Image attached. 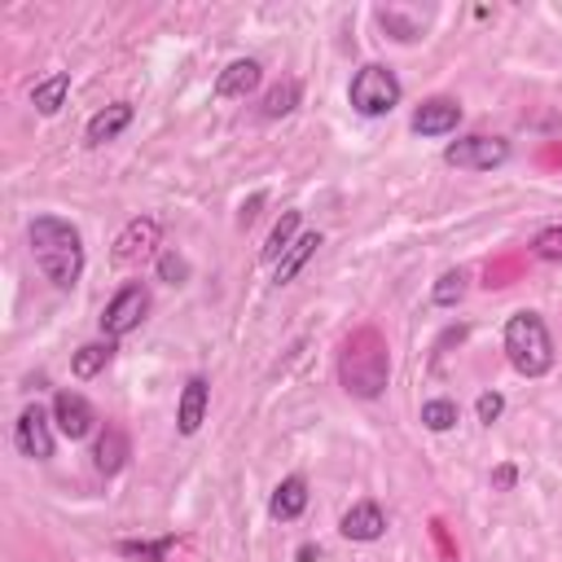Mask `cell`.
<instances>
[{
	"label": "cell",
	"mask_w": 562,
	"mask_h": 562,
	"mask_svg": "<svg viewBox=\"0 0 562 562\" xmlns=\"http://www.w3.org/2000/svg\"><path fill=\"white\" fill-rule=\"evenodd\" d=\"M26 237H31V255L40 263V272L57 290H70L79 281V272H83V237H79V228L57 220V215H35Z\"/></svg>",
	"instance_id": "cell-1"
},
{
	"label": "cell",
	"mask_w": 562,
	"mask_h": 562,
	"mask_svg": "<svg viewBox=\"0 0 562 562\" xmlns=\"http://www.w3.org/2000/svg\"><path fill=\"white\" fill-rule=\"evenodd\" d=\"M386 378H391L386 342L378 338V329H356L342 342V356H338V382H342V391L356 395V400H378L386 391Z\"/></svg>",
	"instance_id": "cell-2"
},
{
	"label": "cell",
	"mask_w": 562,
	"mask_h": 562,
	"mask_svg": "<svg viewBox=\"0 0 562 562\" xmlns=\"http://www.w3.org/2000/svg\"><path fill=\"white\" fill-rule=\"evenodd\" d=\"M505 356L522 378H540L553 369V338L540 312H514L505 321Z\"/></svg>",
	"instance_id": "cell-3"
},
{
	"label": "cell",
	"mask_w": 562,
	"mask_h": 562,
	"mask_svg": "<svg viewBox=\"0 0 562 562\" xmlns=\"http://www.w3.org/2000/svg\"><path fill=\"white\" fill-rule=\"evenodd\" d=\"M400 92H404V88H400L395 70L369 61V66H360V70L351 75L347 101H351L356 114H364V119H382V114H391V110L400 105Z\"/></svg>",
	"instance_id": "cell-4"
},
{
	"label": "cell",
	"mask_w": 562,
	"mask_h": 562,
	"mask_svg": "<svg viewBox=\"0 0 562 562\" xmlns=\"http://www.w3.org/2000/svg\"><path fill=\"white\" fill-rule=\"evenodd\" d=\"M505 158H509V140H501V136H461L443 149V162L461 167V171H492Z\"/></svg>",
	"instance_id": "cell-5"
},
{
	"label": "cell",
	"mask_w": 562,
	"mask_h": 562,
	"mask_svg": "<svg viewBox=\"0 0 562 562\" xmlns=\"http://www.w3.org/2000/svg\"><path fill=\"white\" fill-rule=\"evenodd\" d=\"M145 312H149V290H145L140 281L123 285V290L105 303V312H101V329H105V338H123V334H132V329L145 321Z\"/></svg>",
	"instance_id": "cell-6"
},
{
	"label": "cell",
	"mask_w": 562,
	"mask_h": 562,
	"mask_svg": "<svg viewBox=\"0 0 562 562\" xmlns=\"http://www.w3.org/2000/svg\"><path fill=\"white\" fill-rule=\"evenodd\" d=\"M13 443L22 457L31 461H48L53 457V417L40 408V404H26L13 422Z\"/></svg>",
	"instance_id": "cell-7"
},
{
	"label": "cell",
	"mask_w": 562,
	"mask_h": 562,
	"mask_svg": "<svg viewBox=\"0 0 562 562\" xmlns=\"http://www.w3.org/2000/svg\"><path fill=\"white\" fill-rule=\"evenodd\" d=\"M158 237H162V224L154 215H136L123 224V233L114 237V259L119 263H132V259H145L158 250Z\"/></svg>",
	"instance_id": "cell-8"
},
{
	"label": "cell",
	"mask_w": 562,
	"mask_h": 562,
	"mask_svg": "<svg viewBox=\"0 0 562 562\" xmlns=\"http://www.w3.org/2000/svg\"><path fill=\"white\" fill-rule=\"evenodd\" d=\"M53 422L66 439H88L92 426H97V413L79 391H57L53 395Z\"/></svg>",
	"instance_id": "cell-9"
},
{
	"label": "cell",
	"mask_w": 562,
	"mask_h": 562,
	"mask_svg": "<svg viewBox=\"0 0 562 562\" xmlns=\"http://www.w3.org/2000/svg\"><path fill=\"white\" fill-rule=\"evenodd\" d=\"M457 123H461V101H452V97H430L413 110V132H422V136H448V132H457Z\"/></svg>",
	"instance_id": "cell-10"
},
{
	"label": "cell",
	"mask_w": 562,
	"mask_h": 562,
	"mask_svg": "<svg viewBox=\"0 0 562 562\" xmlns=\"http://www.w3.org/2000/svg\"><path fill=\"white\" fill-rule=\"evenodd\" d=\"M206 404H211V386L202 373H193L180 391V404H176V430L180 435H198V426L206 422Z\"/></svg>",
	"instance_id": "cell-11"
},
{
	"label": "cell",
	"mask_w": 562,
	"mask_h": 562,
	"mask_svg": "<svg viewBox=\"0 0 562 562\" xmlns=\"http://www.w3.org/2000/svg\"><path fill=\"white\" fill-rule=\"evenodd\" d=\"M259 79H263V66H259L255 57H237V61H228V66L220 70V79H215V97H224V101L246 97V92L259 88Z\"/></svg>",
	"instance_id": "cell-12"
},
{
	"label": "cell",
	"mask_w": 562,
	"mask_h": 562,
	"mask_svg": "<svg viewBox=\"0 0 562 562\" xmlns=\"http://www.w3.org/2000/svg\"><path fill=\"white\" fill-rule=\"evenodd\" d=\"M338 527H342L347 540H364V544H369V540H378V536L386 531V514H382L378 501H360V505H351V509L342 514Z\"/></svg>",
	"instance_id": "cell-13"
},
{
	"label": "cell",
	"mask_w": 562,
	"mask_h": 562,
	"mask_svg": "<svg viewBox=\"0 0 562 562\" xmlns=\"http://www.w3.org/2000/svg\"><path fill=\"white\" fill-rule=\"evenodd\" d=\"M127 123H132V101H114V105H105V110H97V114L88 119L83 140H88L92 149H97V145H110Z\"/></svg>",
	"instance_id": "cell-14"
},
{
	"label": "cell",
	"mask_w": 562,
	"mask_h": 562,
	"mask_svg": "<svg viewBox=\"0 0 562 562\" xmlns=\"http://www.w3.org/2000/svg\"><path fill=\"white\" fill-rule=\"evenodd\" d=\"M127 435L119 430V426H105L101 430V439H97V452H92V461H97V470L101 474H119L123 465H127Z\"/></svg>",
	"instance_id": "cell-15"
},
{
	"label": "cell",
	"mask_w": 562,
	"mask_h": 562,
	"mask_svg": "<svg viewBox=\"0 0 562 562\" xmlns=\"http://www.w3.org/2000/svg\"><path fill=\"white\" fill-rule=\"evenodd\" d=\"M303 509H307V483H303L299 474L281 479V483H277V492H272V518L290 522V518H299Z\"/></svg>",
	"instance_id": "cell-16"
},
{
	"label": "cell",
	"mask_w": 562,
	"mask_h": 562,
	"mask_svg": "<svg viewBox=\"0 0 562 562\" xmlns=\"http://www.w3.org/2000/svg\"><path fill=\"white\" fill-rule=\"evenodd\" d=\"M316 246H321V233H299V241L281 255V263H277V277H272V281H277V285H290V281L299 277V268L316 255Z\"/></svg>",
	"instance_id": "cell-17"
},
{
	"label": "cell",
	"mask_w": 562,
	"mask_h": 562,
	"mask_svg": "<svg viewBox=\"0 0 562 562\" xmlns=\"http://www.w3.org/2000/svg\"><path fill=\"white\" fill-rule=\"evenodd\" d=\"M66 92H70V75L57 70V75H48V79H40V83L31 88V105H35L40 114H57L61 101H66Z\"/></svg>",
	"instance_id": "cell-18"
},
{
	"label": "cell",
	"mask_w": 562,
	"mask_h": 562,
	"mask_svg": "<svg viewBox=\"0 0 562 562\" xmlns=\"http://www.w3.org/2000/svg\"><path fill=\"white\" fill-rule=\"evenodd\" d=\"M110 356H114V338H105V342H83V347L70 356V373H75V378H97V373L110 364Z\"/></svg>",
	"instance_id": "cell-19"
},
{
	"label": "cell",
	"mask_w": 562,
	"mask_h": 562,
	"mask_svg": "<svg viewBox=\"0 0 562 562\" xmlns=\"http://www.w3.org/2000/svg\"><path fill=\"white\" fill-rule=\"evenodd\" d=\"M294 105H299V79H277V83L263 92L259 114H263V119H281V114H290Z\"/></svg>",
	"instance_id": "cell-20"
},
{
	"label": "cell",
	"mask_w": 562,
	"mask_h": 562,
	"mask_svg": "<svg viewBox=\"0 0 562 562\" xmlns=\"http://www.w3.org/2000/svg\"><path fill=\"white\" fill-rule=\"evenodd\" d=\"M299 220H303L299 211H285V215L277 220V228L268 233V246H263V259H268V263H281V255L299 241Z\"/></svg>",
	"instance_id": "cell-21"
},
{
	"label": "cell",
	"mask_w": 562,
	"mask_h": 562,
	"mask_svg": "<svg viewBox=\"0 0 562 562\" xmlns=\"http://www.w3.org/2000/svg\"><path fill=\"white\" fill-rule=\"evenodd\" d=\"M171 536H162V540H119L114 549L123 553V558H136V562H162L167 553H171Z\"/></svg>",
	"instance_id": "cell-22"
},
{
	"label": "cell",
	"mask_w": 562,
	"mask_h": 562,
	"mask_svg": "<svg viewBox=\"0 0 562 562\" xmlns=\"http://www.w3.org/2000/svg\"><path fill=\"white\" fill-rule=\"evenodd\" d=\"M422 426L435 430V435L452 430V426H457V404H452V400H426V404H422Z\"/></svg>",
	"instance_id": "cell-23"
},
{
	"label": "cell",
	"mask_w": 562,
	"mask_h": 562,
	"mask_svg": "<svg viewBox=\"0 0 562 562\" xmlns=\"http://www.w3.org/2000/svg\"><path fill=\"white\" fill-rule=\"evenodd\" d=\"M531 255L544 263H562V224H549L531 237Z\"/></svg>",
	"instance_id": "cell-24"
},
{
	"label": "cell",
	"mask_w": 562,
	"mask_h": 562,
	"mask_svg": "<svg viewBox=\"0 0 562 562\" xmlns=\"http://www.w3.org/2000/svg\"><path fill=\"white\" fill-rule=\"evenodd\" d=\"M461 294H465V272L461 268H452V272H443L439 281H435V303L439 307H452V303H461Z\"/></svg>",
	"instance_id": "cell-25"
},
{
	"label": "cell",
	"mask_w": 562,
	"mask_h": 562,
	"mask_svg": "<svg viewBox=\"0 0 562 562\" xmlns=\"http://www.w3.org/2000/svg\"><path fill=\"white\" fill-rule=\"evenodd\" d=\"M474 413H479V422H487V426H492V422L505 413V400H501L496 391H483V395H479V404H474Z\"/></svg>",
	"instance_id": "cell-26"
},
{
	"label": "cell",
	"mask_w": 562,
	"mask_h": 562,
	"mask_svg": "<svg viewBox=\"0 0 562 562\" xmlns=\"http://www.w3.org/2000/svg\"><path fill=\"white\" fill-rule=\"evenodd\" d=\"M158 277L176 285V281H184V277H189V263H184L180 255H162V259H158Z\"/></svg>",
	"instance_id": "cell-27"
},
{
	"label": "cell",
	"mask_w": 562,
	"mask_h": 562,
	"mask_svg": "<svg viewBox=\"0 0 562 562\" xmlns=\"http://www.w3.org/2000/svg\"><path fill=\"white\" fill-rule=\"evenodd\" d=\"M496 483H501V487H509V483H514V470H509V465H501V470H496Z\"/></svg>",
	"instance_id": "cell-28"
}]
</instances>
